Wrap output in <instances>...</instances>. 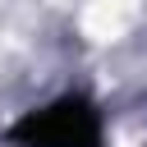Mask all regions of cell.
<instances>
[{
  "mask_svg": "<svg viewBox=\"0 0 147 147\" xmlns=\"http://www.w3.org/2000/svg\"><path fill=\"white\" fill-rule=\"evenodd\" d=\"M14 142H23V147H101V119L87 101L64 96V101L41 106L28 119H18Z\"/></svg>",
  "mask_w": 147,
  "mask_h": 147,
  "instance_id": "obj_1",
  "label": "cell"
}]
</instances>
